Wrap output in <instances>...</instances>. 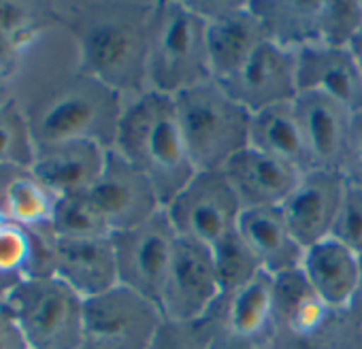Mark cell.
I'll return each instance as SVG.
<instances>
[{
  "mask_svg": "<svg viewBox=\"0 0 362 349\" xmlns=\"http://www.w3.org/2000/svg\"><path fill=\"white\" fill-rule=\"evenodd\" d=\"M107 151L90 141L37 147L30 168L56 199L88 194L105 168Z\"/></svg>",
  "mask_w": 362,
  "mask_h": 349,
  "instance_id": "obj_18",
  "label": "cell"
},
{
  "mask_svg": "<svg viewBox=\"0 0 362 349\" xmlns=\"http://www.w3.org/2000/svg\"><path fill=\"white\" fill-rule=\"evenodd\" d=\"M190 7L205 20L207 54L214 81H224L269 41L262 24L241 0H197Z\"/></svg>",
  "mask_w": 362,
  "mask_h": 349,
  "instance_id": "obj_11",
  "label": "cell"
},
{
  "mask_svg": "<svg viewBox=\"0 0 362 349\" xmlns=\"http://www.w3.org/2000/svg\"><path fill=\"white\" fill-rule=\"evenodd\" d=\"M275 290V324L284 326L296 338L317 334L332 311L313 292L300 268L273 277Z\"/></svg>",
  "mask_w": 362,
  "mask_h": 349,
  "instance_id": "obj_26",
  "label": "cell"
},
{
  "mask_svg": "<svg viewBox=\"0 0 362 349\" xmlns=\"http://www.w3.org/2000/svg\"><path fill=\"white\" fill-rule=\"evenodd\" d=\"M177 232L164 209L151 220L113 235L119 285L151 300L160 309V296L173 262Z\"/></svg>",
  "mask_w": 362,
  "mask_h": 349,
  "instance_id": "obj_9",
  "label": "cell"
},
{
  "mask_svg": "<svg viewBox=\"0 0 362 349\" xmlns=\"http://www.w3.org/2000/svg\"><path fill=\"white\" fill-rule=\"evenodd\" d=\"M20 105L35 147L90 141L105 149H113L126 107L115 90L77 69L43 81Z\"/></svg>",
  "mask_w": 362,
  "mask_h": 349,
  "instance_id": "obj_2",
  "label": "cell"
},
{
  "mask_svg": "<svg viewBox=\"0 0 362 349\" xmlns=\"http://www.w3.org/2000/svg\"><path fill=\"white\" fill-rule=\"evenodd\" d=\"M300 273L332 313L351 311L360 285V256L334 237L305 249Z\"/></svg>",
  "mask_w": 362,
  "mask_h": 349,
  "instance_id": "obj_19",
  "label": "cell"
},
{
  "mask_svg": "<svg viewBox=\"0 0 362 349\" xmlns=\"http://www.w3.org/2000/svg\"><path fill=\"white\" fill-rule=\"evenodd\" d=\"M5 298H7V292H5L3 288H0V307L5 304Z\"/></svg>",
  "mask_w": 362,
  "mask_h": 349,
  "instance_id": "obj_40",
  "label": "cell"
},
{
  "mask_svg": "<svg viewBox=\"0 0 362 349\" xmlns=\"http://www.w3.org/2000/svg\"><path fill=\"white\" fill-rule=\"evenodd\" d=\"M294 109L313 168L343 174L354 113L315 92H298Z\"/></svg>",
  "mask_w": 362,
  "mask_h": 349,
  "instance_id": "obj_17",
  "label": "cell"
},
{
  "mask_svg": "<svg viewBox=\"0 0 362 349\" xmlns=\"http://www.w3.org/2000/svg\"><path fill=\"white\" fill-rule=\"evenodd\" d=\"M224 174L235 190L243 211L281 207L294 190L303 172L254 149L245 147L224 168Z\"/></svg>",
  "mask_w": 362,
  "mask_h": 349,
  "instance_id": "obj_20",
  "label": "cell"
},
{
  "mask_svg": "<svg viewBox=\"0 0 362 349\" xmlns=\"http://www.w3.org/2000/svg\"><path fill=\"white\" fill-rule=\"evenodd\" d=\"M211 79L205 20L190 3H153L147 39V90L177 96Z\"/></svg>",
  "mask_w": 362,
  "mask_h": 349,
  "instance_id": "obj_4",
  "label": "cell"
},
{
  "mask_svg": "<svg viewBox=\"0 0 362 349\" xmlns=\"http://www.w3.org/2000/svg\"><path fill=\"white\" fill-rule=\"evenodd\" d=\"M7 224H9V222L5 220V215H3V213H0V230H3V228H5Z\"/></svg>",
  "mask_w": 362,
  "mask_h": 349,
  "instance_id": "obj_41",
  "label": "cell"
},
{
  "mask_svg": "<svg viewBox=\"0 0 362 349\" xmlns=\"http://www.w3.org/2000/svg\"><path fill=\"white\" fill-rule=\"evenodd\" d=\"M332 237L362 256V188L347 184Z\"/></svg>",
  "mask_w": 362,
  "mask_h": 349,
  "instance_id": "obj_33",
  "label": "cell"
},
{
  "mask_svg": "<svg viewBox=\"0 0 362 349\" xmlns=\"http://www.w3.org/2000/svg\"><path fill=\"white\" fill-rule=\"evenodd\" d=\"M13 96V77H0V105Z\"/></svg>",
  "mask_w": 362,
  "mask_h": 349,
  "instance_id": "obj_37",
  "label": "cell"
},
{
  "mask_svg": "<svg viewBox=\"0 0 362 349\" xmlns=\"http://www.w3.org/2000/svg\"><path fill=\"white\" fill-rule=\"evenodd\" d=\"M0 77H3V75H0Z\"/></svg>",
  "mask_w": 362,
  "mask_h": 349,
  "instance_id": "obj_42",
  "label": "cell"
},
{
  "mask_svg": "<svg viewBox=\"0 0 362 349\" xmlns=\"http://www.w3.org/2000/svg\"><path fill=\"white\" fill-rule=\"evenodd\" d=\"M37 147L18 96L0 105V166H33Z\"/></svg>",
  "mask_w": 362,
  "mask_h": 349,
  "instance_id": "obj_31",
  "label": "cell"
},
{
  "mask_svg": "<svg viewBox=\"0 0 362 349\" xmlns=\"http://www.w3.org/2000/svg\"><path fill=\"white\" fill-rule=\"evenodd\" d=\"M58 239H100L113 237L103 215L88 194L62 196L56 201L52 224L47 230Z\"/></svg>",
  "mask_w": 362,
  "mask_h": 349,
  "instance_id": "obj_29",
  "label": "cell"
},
{
  "mask_svg": "<svg viewBox=\"0 0 362 349\" xmlns=\"http://www.w3.org/2000/svg\"><path fill=\"white\" fill-rule=\"evenodd\" d=\"M343 177L347 184L362 188V111L356 113L351 119L347 155L343 164Z\"/></svg>",
  "mask_w": 362,
  "mask_h": 349,
  "instance_id": "obj_34",
  "label": "cell"
},
{
  "mask_svg": "<svg viewBox=\"0 0 362 349\" xmlns=\"http://www.w3.org/2000/svg\"><path fill=\"white\" fill-rule=\"evenodd\" d=\"M88 196L111 235L141 226L162 211V203L149 179L115 149L107 151L105 168Z\"/></svg>",
  "mask_w": 362,
  "mask_h": 349,
  "instance_id": "obj_12",
  "label": "cell"
},
{
  "mask_svg": "<svg viewBox=\"0 0 362 349\" xmlns=\"http://www.w3.org/2000/svg\"><path fill=\"white\" fill-rule=\"evenodd\" d=\"M358 317H360V324H362V256H360V285H358V296H356V304H354Z\"/></svg>",
  "mask_w": 362,
  "mask_h": 349,
  "instance_id": "obj_39",
  "label": "cell"
},
{
  "mask_svg": "<svg viewBox=\"0 0 362 349\" xmlns=\"http://www.w3.org/2000/svg\"><path fill=\"white\" fill-rule=\"evenodd\" d=\"M345 190V177L334 170L313 168L298 177L279 209L303 249L332 237Z\"/></svg>",
  "mask_w": 362,
  "mask_h": 349,
  "instance_id": "obj_14",
  "label": "cell"
},
{
  "mask_svg": "<svg viewBox=\"0 0 362 349\" xmlns=\"http://www.w3.org/2000/svg\"><path fill=\"white\" fill-rule=\"evenodd\" d=\"M349 49H351V54H354V58H356V64H358V69H360V73H362V35L354 41V45H351Z\"/></svg>",
  "mask_w": 362,
  "mask_h": 349,
  "instance_id": "obj_38",
  "label": "cell"
},
{
  "mask_svg": "<svg viewBox=\"0 0 362 349\" xmlns=\"http://www.w3.org/2000/svg\"><path fill=\"white\" fill-rule=\"evenodd\" d=\"M211 258L224 296L239 290L241 285H245L247 281H252L256 275L262 273L256 256L241 239L239 230L228 232L216 245H211Z\"/></svg>",
  "mask_w": 362,
  "mask_h": 349,
  "instance_id": "obj_30",
  "label": "cell"
},
{
  "mask_svg": "<svg viewBox=\"0 0 362 349\" xmlns=\"http://www.w3.org/2000/svg\"><path fill=\"white\" fill-rule=\"evenodd\" d=\"M173 98L197 170H222L250 147L252 113L230 98L218 81L211 79Z\"/></svg>",
  "mask_w": 362,
  "mask_h": 349,
  "instance_id": "obj_5",
  "label": "cell"
},
{
  "mask_svg": "<svg viewBox=\"0 0 362 349\" xmlns=\"http://www.w3.org/2000/svg\"><path fill=\"white\" fill-rule=\"evenodd\" d=\"M250 147L296 168L298 172L313 170L294 100L269 107L252 115Z\"/></svg>",
  "mask_w": 362,
  "mask_h": 349,
  "instance_id": "obj_23",
  "label": "cell"
},
{
  "mask_svg": "<svg viewBox=\"0 0 362 349\" xmlns=\"http://www.w3.org/2000/svg\"><path fill=\"white\" fill-rule=\"evenodd\" d=\"M222 296L211 247L177 237L173 262L160 296L164 321L192 324L205 317Z\"/></svg>",
  "mask_w": 362,
  "mask_h": 349,
  "instance_id": "obj_10",
  "label": "cell"
},
{
  "mask_svg": "<svg viewBox=\"0 0 362 349\" xmlns=\"http://www.w3.org/2000/svg\"><path fill=\"white\" fill-rule=\"evenodd\" d=\"M224 298V328L235 341H256L275 324V290L273 277L256 275L239 290Z\"/></svg>",
  "mask_w": 362,
  "mask_h": 349,
  "instance_id": "obj_27",
  "label": "cell"
},
{
  "mask_svg": "<svg viewBox=\"0 0 362 349\" xmlns=\"http://www.w3.org/2000/svg\"><path fill=\"white\" fill-rule=\"evenodd\" d=\"M320 5L322 0H252L250 9L271 43L298 52L320 41Z\"/></svg>",
  "mask_w": 362,
  "mask_h": 349,
  "instance_id": "obj_24",
  "label": "cell"
},
{
  "mask_svg": "<svg viewBox=\"0 0 362 349\" xmlns=\"http://www.w3.org/2000/svg\"><path fill=\"white\" fill-rule=\"evenodd\" d=\"M162 324L158 304L117 285L86 300L81 349H151Z\"/></svg>",
  "mask_w": 362,
  "mask_h": 349,
  "instance_id": "obj_7",
  "label": "cell"
},
{
  "mask_svg": "<svg viewBox=\"0 0 362 349\" xmlns=\"http://www.w3.org/2000/svg\"><path fill=\"white\" fill-rule=\"evenodd\" d=\"M0 349H26L7 307H0Z\"/></svg>",
  "mask_w": 362,
  "mask_h": 349,
  "instance_id": "obj_35",
  "label": "cell"
},
{
  "mask_svg": "<svg viewBox=\"0 0 362 349\" xmlns=\"http://www.w3.org/2000/svg\"><path fill=\"white\" fill-rule=\"evenodd\" d=\"M237 230L256 256L262 273L279 277L300 268L305 249L294 239L279 207L245 209L239 218Z\"/></svg>",
  "mask_w": 362,
  "mask_h": 349,
  "instance_id": "obj_21",
  "label": "cell"
},
{
  "mask_svg": "<svg viewBox=\"0 0 362 349\" xmlns=\"http://www.w3.org/2000/svg\"><path fill=\"white\" fill-rule=\"evenodd\" d=\"M52 3L0 0V37L26 52L47 28H54Z\"/></svg>",
  "mask_w": 362,
  "mask_h": 349,
  "instance_id": "obj_28",
  "label": "cell"
},
{
  "mask_svg": "<svg viewBox=\"0 0 362 349\" xmlns=\"http://www.w3.org/2000/svg\"><path fill=\"white\" fill-rule=\"evenodd\" d=\"M24 52L20 47H16L13 43H9L7 39L0 37V75L3 77H13L20 60H22Z\"/></svg>",
  "mask_w": 362,
  "mask_h": 349,
  "instance_id": "obj_36",
  "label": "cell"
},
{
  "mask_svg": "<svg viewBox=\"0 0 362 349\" xmlns=\"http://www.w3.org/2000/svg\"><path fill=\"white\" fill-rule=\"evenodd\" d=\"M52 237V235H49ZM52 273L83 300L119 285L113 237L58 239L52 237Z\"/></svg>",
  "mask_w": 362,
  "mask_h": 349,
  "instance_id": "obj_15",
  "label": "cell"
},
{
  "mask_svg": "<svg viewBox=\"0 0 362 349\" xmlns=\"http://www.w3.org/2000/svg\"><path fill=\"white\" fill-rule=\"evenodd\" d=\"M113 149L149 179L162 209L197 174L168 94L147 90L126 102Z\"/></svg>",
  "mask_w": 362,
  "mask_h": 349,
  "instance_id": "obj_3",
  "label": "cell"
},
{
  "mask_svg": "<svg viewBox=\"0 0 362 349\" xmlns=\"http://www.w3.org/2000/svg\"><path fill=\"white\" fill-rule=\"evenodd\" d=\"M298 92H315L349 113L362 111V73L351 49L309 45L296 52Z\"/></svg>",
  "mask_w": 362,
  "mask_h": 349,
  "instance_id": "obj_16",
  "label": "cell"
},
{
  "mask_svg": "<svg viewBox=\"0 0 362 349\" xmlns=\"http://www.w3.org/2000/svg\"><path fill=\"white\" fill-rule=\"evenodd\" d=\"M218 83L252 115L292 102L298 96L296 52L264 41L239 71Z\"/></svg>",
  "mask_w": 362,
  "mask_h": 349,
  "instance_id": "obj_13",
  "label": "cell"
},
{
  "mask_svg": "<svg viewBox=\"0 0 362 349\" xmlns=\"http://www.w3.org/2000/svg\"><path fill=\"white\" fill-rule=\"evenodd\" d=\"M5 307L26 349H81L86 300L54 275L9 290Z\"/></svg>",
  "mask_w": 362,
  "mask_h": 349,
  "instance_id": "obj_6",
  "label": "cell"
},
{
  "mask_svg": "<svg viewBox=\"0 0 362 349\" xmlns=\"http://www.w3.org/2000/svg\"><path fill=\"white\" fill-rule=\"evenodd\" d=\"M52 273V237L16 224L0 230V288L7 294L33 277Z\"/></svg>",
  "mask_w": 362,
  "mask_h": 349,
  "instance_id": "obj_25",
  "label": "cell"
},
{
  "mask_svg": "<svg viewBox=\"0 0 362 349\" xmlns=\"http://www.w3.org/2000/svg\"><path fill=\"white\" fill-rule=\"evenodd\" d=\"M153 3L62 0L52 3L56 26L75 43V69L122 98L147 92V39Z\"/></svg>",
  "mask_w": 362,
  "mask_h": 349,
  "instance_id": "obj_1",
  "label": "cell"
},
{
  "mask_svg": "<svg viewBox=\"0 0 362 349\" xmlns=\"http://www.w3.org/2000/svg\"><path fill=\"white\" fill-rule=\"evenodd\" d=\"M56 201L30 166H0V213L9 224L47 232Z\"/></svg>",
  "mask_w": 362,
  "mask_h": 349,
  "instance_id": "obj_22",
  "label": "cell"
},
{
  "mask_svg": "<svg viewBox=\"0 0 362 349\" xmlns=\"http://www.w3.org/2000/svg\"><path fill=\"white\" fill-rule=\"evenodd\" d=\"M164 213L179 239L211 247L237 230L243 207L224 170H197L184 190L164 207Z\"/></svg>",
  "mask_w": 362,
  "mask_h": 349,
  "instance_id": "obj_8",
  "label": "cell"
},
{
  "mask_svg": "<svg viewBox=\"0 0 362 349\" xmlns=\"http://www.w3.org/2000/svg\"><path fill=\"white\" fill-rule=\"evenodd\" d=\"M362 35L360 0H322L317 37L320 45L349 49Z\"/></svg>",
  "mask_w": 362,
  "mask_h": 349,
  "instance_id": "obj_32",
  "label": "cell"
}]
</instances>
